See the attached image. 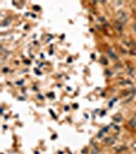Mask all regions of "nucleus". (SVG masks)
Listing matches in <instances>:
<instances>
[{
  "label": "nucleus",
  "instance_id": "nucleus-7",
  "mask_svg": "<svg viewBox=\"0 0 136 154\" xmlns=\"http://www.w3.org/2000/svg\"><path fill=\"white\" fill-rule=\"evenodd\" d=\"M101 61H102V63H103L104 65H106V64H107V61H106L104 58H102V59H101Z\"/></svg>",
  "mask_w": 136,
  "mask_h": 154
},
{
  "label": "nucleus",
  "instance_id": "nucleus-8",
  "mask_svg": "<svg viewBox=\"0 0 136 154\" xmlns=\"http://www.w3.org/2000/svg\"><path fill=\"white\" fill-rule=\"evenodd\" d=\"M7 71H8L7 68H4V69H3V72H7Z\"/></svg>",
  "mask_w": 136,
  "mask_h": 154
},
{
  "label": "nucleus",
  "instance_id": "nucleus-2",
  "mask_svg": "<svg viewBox=\"0 0 136 154\" xmlns=\"http://www.w3.org/2000/svg\"><path fill=\"white\" fill-rule=\"evenodd\" d=\"M115 141H116V139H115V138H107V139L105 140L106 144H109V145L114 144V143H115Z\"/></svg>",
  "mask_w": 136,
  "mask_h": 154
},
{
  "label": "nucleus",
  "instance_id": "nucleus-9",
  "mask_svg": "<svg viewBox=\"0 0 136 154\" xmlns=\"http://www.w3.org/2000/svg\"><path fill=\"white\" fill-rule=\"evenodd\" d=\"M107 129H109V128H107V127H104V128H103V130H102V132H107Z\"/></svg>",
  "mask_w": 136,
  "mask_h": 154
},
{
  "label": "nucleus",
  "instance_id": "nucleus-4",
  "mask_svg": "<svg viewBox=\"0 0 136 154\" xmlns=\"http://www.w3.org/2000/svg\"><path fill=\"white\" fill-rule=\"evenodd\" d=\"M109 54L111 55V56H112V58H113V59H117V56H116V55L112 53V49H111V48L109 49Z\"/></svg>",
  "mask_w": 136,
  "mask_h": 154
},
{
  "label": "nucleus",
  "instance_id": "nucleus-11",
  "mask_svg": "<svg viewBox=\"0 0 136 154\" xmlns=\"http://www.w3.org/2000/svg\"><path fill=\"white\" fill-rule=\"evenodd\" d=\"M96 153H97V151H96V150H93V152H92V154H96Z\"/></svg>",
  "mask_w": 136,
  "mask_h": 154
},
{
  "label": "nucleus",
  "instance_id": "nucleus-6",
  "mask_svg": "<svg viewBox=\"0 0 136 154\" xmlns=\"http://www.w3.org/2000/svg\"><path fill=\"white\" fill-rule=\"evenodd\" d=\"M9 23H10V19H8V20H6V21H4V23L2 24V26L4 27V26H7V25H9Z\"/></svg>",
  "mask_w": 136,
  "mask_h": 154
},
{
  "label": "nucleus",
  "instance_id": "nucleus-10",
  "mask_svg": "<svg viewBox=\"0 0 136 154\" xmlns=\"http://www.w3.org/2000/svg\"><path fill=\"white\" fill-rule=\"evenodd\" d=\"M34 8H35V9H36V10H39V9H40V8H39V7H38V6H37V5H36V6H35V7H34Z\"/></svg>",
  "mask_w": 136,
  "mask_h": 154
},
{
  "label": "nucleus",
  "instance_id": "nucleus-3",
  "mask_svg": "<svg viewBox=\"0 0 136 154\" xmlns=\"http://www.w3.org/2000/svg\"><path fill=\"white\" fill-rule=\"evenodd\" d=\"M114 120H115L116 122H121V121H122V116H121V115H116V116H114Z\"/></svg>",
  "mask_w": 136,
  "mask_h": 154
},
{
  "label": "nucleus",
  "instance_id": "nucleus-12",
  "mask_svg": "<svg viewBox=\"0 0 136 154\" xmlns=\"http://www.w3.org/2000/svg\"><path fill=\"white\" fill-rule=\"evenodd\" d=\"M133 28H134V30H135V32H136V24H134V26H133Z\"/></svg>",
  "mask_w": 136,
  "mask_h": 154
},
{
  "label": "nucleus",
  "instance_id": "nucleus-1",
  "mask_svg": "<svg viewBox=\"0 0 136 154\" xmlns=\"http://www.w3.org/2000/svg\"><path fill=\"white\" fill-rule=\"evenodd\" d=\"M115 27H116V29L119 31V32H121L123 30V23H120V22H117L116 24H115Z\"/></svg>",
  "mask_w": 136,
  "mask_h": 154
},
{
  "label": "nucleus",
  "instance_id": "nucleus-5",
  "mask_svg": "<svg viewBox=\"0 0 136 154\" xmlns=\"http://www.w3.org/2000/svg\"><path fill=\"white\" fill-rule=\"evenodd\" d=\"M130 124H131L132 126L136 127V120H135V119H132V120H130Z\"/></svg>",
  "mask_w": 136,
  "mask_h": 154
}]
</instances>
